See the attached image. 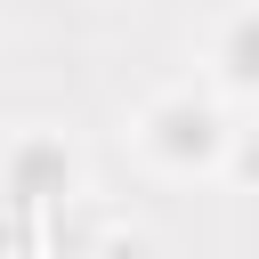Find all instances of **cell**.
<instances>
[{
    "instance_id": "6da1fadb",
    "label": "cell",
    "mask_w": 259,
    "mask_h": 259,
    "mask_svg": "<svg viewBox=\"0 0 259 259\" xmlns=\"http://www.w3.org/2000/svg\"><path fill=\"white\" fill-rule=\"evenodd\" d=\"M235 73H259V24L235 32Z\"/></svg>"
}]
</instances>
